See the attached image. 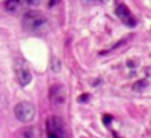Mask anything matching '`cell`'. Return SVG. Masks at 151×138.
Instances as JSON below:
<instances>
[{
    "instance_id": "obj_1",
    "label": "cell",
    "mask_w": 151,
    "mask_h": 138,
    "mask_svg": "<svg viewBox=\"0 0 151 138\" xmlns=\"http://www.w3.org/2000/svg\"><path fill=\"white\" fill-rule=\"evenodd\" d=\"M47 17L40 11H28L23 17V27L28 32L40 31L47 24Z\"/></svg>"
},
{
    "instance_id": "obj_2",
    "label": "cell",
    "mask_w": 151,
    "mask_h": 138,
    "mask_svg": "<svg viewBox=\"0 0 151 138\" xmlns=\"http://www.w3.org/2000/svg\"><path fill=\"white\" fill-rule=\"evenodd\" d=\"M47 138H66L65 124L57 116H52L47 120Z\"/></svg>"
},
{
    "instance_id": "obj_3",
    "label": "cell",
    "mask_w": 151,
    "mask_h": 138,
    "mask_svg": "<svg viewBox=\"0 0 151 138\" xmlns=\"http://www.w3.org/2000/svg\"><path fill=\"white\" fill-rule=\"evenodd\" d=\"M13 112H15V117L23 124L32 122L36 117V108H35L33 104H31L28 101L19 102L15 106Z\"/></svg>"
},
{
    "instance_id": "obj_4",
    "label": "cell",
    "mask_w": 151,
    "mask_h": 138,
    "mask_svg": "<svg viewBox=\"0 0 151 138\" xmlns=\"http://www.w3.org/2000/svg\"><path fill=\"white\" fill-rule=\"evenodd\" d=\"M13 70H15L16 78L21 86H27L32 81V73L27 63L21 59H16L13 61Z\"/></svg>"
},
{
    "instance_id": "obj_5",
    "label": "cell",
    "mask_w": 151,
    "mask_h": 138,
    "mask_svg": "<svg viewBox=\"0 0 151 138\" xmlns=\"http://www.w3.org/2000/svg\"><path fill=\"white\" fill-rule=\"evenodd\" d=\"M115 13H117V16L123 21V23L126 24V25H129V27H135L137 20L134 19L133 13L130 12V9H129V8L126 7L125 4H119V5H118L117 9H115Z\"/></svg>"
},
{
    "instance_id": "obj_6",
    "label": "cell",
    "mask_w": 151,
    "mask_h": 138,
    "mask_svg": "<svg viewBox=\"0 0 151 138\" xmlns=\"http://www.w3.org/2000/svg\"><path fill=\"white\" fill-rule=\"evenodd\" d=\"M50 101L56 105H61L66 101V90L63 85H53L49 90Z\"/></svg>"
},
{
    "instance_id": "obj_7",
    "label": "cell",
    "mask_w": 151,
    "mask_h": 138,
    "mask_svg": "<svg viewBox=\"0 0 151 138\" xmlns=\"http://www.w3.org/2000/svg\"><path fill=\"white\" fill-rule=\"evenodd\" d=\"M24 1L25 0H7L5 1V9L8 12H17L24 5Z\"/></svg>"
},
{
    "instance_id": "obj_8",
    "label": "cell",
    "mask_w": 151,
    "mask_h": 138,
    "mask_svg": "<svg viewBox=\"0 0 151 138\" xmlns=\"http://www.w3.org/2000/svg\"><path fill=\"white\" fill-rule=\"evenodd\" d=\"M17 138H36V130L33 128H23L17 131Z\"/></svg>"
},
{
    "instance_id": "obj_9",
    "label": "cell",
    "mask_w": 151,
    "mask_h": 138,
    "mask_svg": "<svg viewBox=\"0 0 151 138\" xmlns=\"http://www.w3.org/2000/svg\"><path fill=\"white\" fill-rule=\"evenodd\" d=\"M61 69V63L57 57H52V70L53 72H60Z\"/></svg>"
},
{
    "instance_id": "obj_10",
    "label": "cell",
    "mask_w": 151,
    "mask_h": 138,
    "mask_svg": "<svg viewBox=\"0 0 151 138\" xmlns=\"http://www.w3.org/2000/svg\"><path fill=\"white\" fill-rule=\"evenodd\" d=\"M25 1L28 3V4H39L41 0H25Z\"/></svg>"
},
{
    "instance_id": "obj_11",
    "label": "cell",
    "mask_w": 151,
    "mask_h": 138,
    "mask_svg": "<svg viewBox=\"0 0 151 138\" xmlns=\"http://www.w3.org/2000/svg\"><path fill=\"white\" fill-rule=\"evenodd\" d=\"M58 1H60V0H49V5H50V7H53V5L57 4Z\"/></svg>"
},
{
    "instance_id": "obj_12",
    "label": "cell",
    "mask_w": 151,
    "mask_h": 138,
    "mask_svg": "<svg viewBox=\"0 0 151 138\" xmlns=\"http://www.w3.org/2000/svg\"><path fill=\"white\" fill-rule=\"evenodd\" d=\"M94 1H101V3H106L107 0H94Z\"/></svg>"
}]
</instances>
